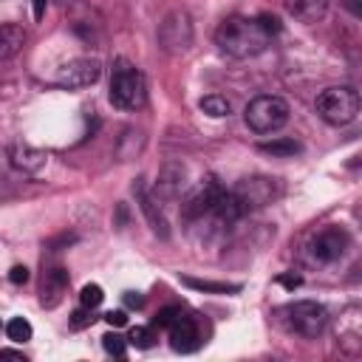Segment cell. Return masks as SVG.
<instances>
[{"label": "cell", "mask_w": 362, "mask_h": 362, "mask_svg": "<svg viewBox=\"0 0 362 362\" xmlns=\"http://www.w3.org/2000/svg\"><path fill=\"white\" fill-rule=\"evenodd\" d=\"M68 272L62 266H51L42 272V283H40V303L45 308H57L68 291Z\"/></svg>", "instance_id": "cell-12"}, {"label": "cell", "mask_w": 362, "mask_h": 362, "mask_svg": "<svg viewBox=\"0 0 362 362\" xmlns=\"http://www.w3.org/2000/svg\"><path fill=\"white\" fill-rule=\"evenodd\" d=\"M257 150L266 156H274V158H294L303 150V144L294 139H272V141H260Z\"/></svg>", "instance_id": "cell-18"}, {"label": "cell", "mask_w": 362, "mask_h": 362, "mask_svg": "<svg viewBox=\"0 0 362 362\" xmlns=\"http://www.w3.org/2000/svg\"><path fill=\"white\" fill-rule=\"evenodd\" d=\"M178 314H181V308L167 305V308H161V311L153 317V325H156V328H170V325L178 320Z\"/></svg>", "instance_id": "cell-25"}, {"label": "cell", "mask_w": 362, "mask_h": 362, "mask_svg": "<svg viewBox=\"0 0 362 362\" xmlns=\"http://www.w3.org/2000/svg\"><path fill=\"white\" fill-rule=\"evenodd\" d=\"M198 107H201L206 116H212V119H223V116H229V110H232L229 99H226V96H218V93L204 96V99L198 102Z\"/></svg>", "instance_id": "cell-20"}, {"label": "cell", "mask_w": 362, "mask_h": 362, "mask_svg": "<svg viewBox=\"0 0 362 362\" xmlns=\"http://www.w3.org/2000/svg\"><path fill=\"white\" fill-rule=\"evenodd\" d=\"M45 6H48V0H31V8H34V20H42V14H45Z\"/></svg>", "instance_id": "cell-32"}, {"label": "cell", "mask_w": 362, "mask_h": 362, "mask_svg": "<svg viewBox=\"0 0 362 362\" xmlns=\"http://www.w3.org/2000/svg\"><path fill=\"white\" fill-rule=\"evenodd\" d=\"M280 314H283L288 331H294V334H300V337H308V339L320 337L322 328H325V322H328V311H325V305L317 303V300H297V303H288Z\"/></svg>", "instance_id": "cell-5"}, {"label": "cell", "mask_w": 362, "mask_h": 362, "mask_svg": "<svg viewBox=\"0 0 362 362\" xmlns=\"http://www.w3.org/2000/svg\"><path fill=\"white\" fill-rule=\"evenodd\" d=\"M167 331H170V345H173V351L189 354V351H195V348L201 345L198 325H195L189 317H184V314H178V320H175Z\"/></svg>", "instance_id": "cell-14"}, {"label": "cell", "mask_w": 362, "mask_h": 362, "mask_svg": "<svg viewBox=\"0 0 362 362\" xmlns=\"http://www.w3.org/2000/svg\"><path fill=\"white\" fill-rule=\"evenodd\" d=\"M8 164H11L14 170L25 173V175H34V173L45 170V164H48V156H45L42 150L31 147V144L14 141V144L8 147Z\"/></svg>", "instance_id": "cell-13"}, {"label": "cell", "mask_w": 362, "mask_h": 362, "mask_svg": "<svg viewBox=\"0 0 362 362\" xmlns=\"http://www.w3.org/2000/svg\"><path fill=\"white\" fill-rule=\"evenodd\" d=\"M283 6L294 20L305 23V25L320 23L328 11V0H283Z\"/></svg>", "instance_id": "cell-15"}, {"label": "cell", "mask_w": 362, "mask_h": 362, "mask_svg": "<svg viewBox=\"0 0 362 362\" xmlns=\"http://www.w3.org/2000/svg\"><path fill=\"white\" fill-rule=\"evenodd\" d=\"M8 280H11L14 286H23V283H28V269H25V266H11V272H8Z\"/></svg>", "instance_id": "cell-28"}, {"label": "cell", "mask_w": 362, "mask_h": 362, "mask_svg": "<svg viewBox=\"0 0 362 362\" xmlns=\"http://www.w3.org/2000/svg\"><path fill=\"white\" fill-rule=\"evenodd\" d=\"M105 322H107L110 328H122V325L127 322V314H124V311H107V314H105Z\"/></svg>", "instance_id": "cell-29"}, {"label": "cell", "mask_w": 362, "mask_h": 362, "mask_svg": "<svg viewBox=\"0 0 362 362\" xmlns=\"http://www.w3.org/2000/svg\"><path fill=\"white\" fill-rule=\"evenodd\" d=\"M102 300H105V291H102L99 283H88V286H82V291H79V303H82L85 308H96Z\"/></svg>", "instance_id": "cell-23"}, {"label": "cell", "mask_w": 362, "mask_h": 362, "mask_svg": "<svg viewBox=\"0 0 362 362\" xmlns=\"http://www.w3.org/2000/svg\"><path fill=\"white\" fill-rule=\"evenodd\" d=\"M110 105L119 110H139L147 102V79L144 74L130 65L127 59H116L113 62V74H110Z\"/></svg>", "instance_id": "cell-2"}, {"label": "cell", "mask_w": 362, "mask_h": 362, "mask_svg": "<svg viewBox=\"0 0 362 362\" xmlns=\"http://www.w3.org/2000/svg\"><path fill=\"white\" fill-rule=\"evenodd\" d=\"M314 110L331 127L351 124L359 113V90L354 85H331L317 96Z\"/></svg>", "instance_id": "cell-3"}, {"label": "cell", "mask_w": 362, "mask_h": 362, "mask_svg": "<svg viewBox=\"0 0 362 362\" xmlns=\"http://www.w3.org/2000/svg\"><path fill=\"white\" fill-rule=\"evenodd\" d=\"M277 283H280V286H286V288H297V286L303 283V277H300V274H280V277H277Z\"/></svg>", "instance_id": "cell-30"}, {"label": "cell", "mask_w": 362, "mask_h": 362, "mask_svg": "<svg viewBox=\"0 0 362 362\" xmlns=\"http://www.w3.org/2000/svg\"><path fill=\"white\" fill-rule=\"evenodd\" d=\"M90 322H93V317H90V308H85V305L71 314V328H85Z\"/></svg>", "instance_id": "cell-26"}, {"label": "cell", "mask_w": 362, "mask_h": 362, "mask_svg": "<svg viewBox=\"0 0 362 362\" xmlns=\"http://www.w3.org/2000/svg\"><path fill=\"white\" fill-rule=\"evenodd\" d=\"M345 249H348V235H345L342 229H337V226L320 229V232L311 238V243H308L311 260H317V263H322V266L339 260V257L345 255Z\"/></svg>", "instance_id": "cell-9"}, {"label": "cell", "mask_w": 362, "mask_h": 362, "mask_svg": "<svg viewBox=\"0 0 362 362\" xmlns=\"http://www.w3.org/2000/svg\"><path fill=\"white\" fill-rule=\"evenodd\" d=\"M181 283L187 288L206 291V294H232V291H240L238 283H215V280H198V277H181Z\"/></svg>", "instance_id": "cell-19"}, {"label": "cell", "mask_w": 362, "mask_h": 362, "mask_svg": "<svg viewBox=\"0 0 362 362\" xmlns=\"http://www.w3.org/2000/svg\"><path fill=\"white\" fill-rule=\"evenodd\" d=\"M0 359H20V362H25V356L20 351H11V348H3L0 351Z\"/></svg>", "instance_id": "cell-34"}, {"label": "cell", "mask_w": 362, "mask_h": 362, "mask_svg": "<svg viewBox=\"0 0 362 362\" xmlns=\"http://www.w3.org/2000/svg\"><path fill=\"white\" fill-rule=\"evenodd\" d=\"M133 192H136V198H139V209L144 212L150 229H153L158 238H167V235H170V226H167V218H164V212H161V206H158V195L147 192V187H144L141 178L133 184Z\"/></svg>", "instance_id": "cell-11"}, {"label": "cell", "mask_w": 362, "mask_h": 362, "mask_svg": "<svg viewBox=\"0 0 362 362\" xmlns=\"http://www.w3.org/2000/svg\"><path fill=\"white\" fill-rule=\"evenodd\" d=\"M99 76H102V62L96 57H76L59 65L54 82L65 90H79V88H90Z\"/></svg>", "instance_id": "cell-8"}, {"label": "cell", "mask_w": 362, "mask_h": 362, "mask_svg": "<svg viewBox=\"0 0 362 362\" xmlns=\"http://www.w3.org/2000/svg\"><path fill=\"white\" fill-rule=\"evenodd\" d=\"M184 181H187V170L181 164H164L161 173H158V187H156V195H164V198H175L181 189H184Z\"/></svg>", "instance_id": "cell-16"}, {"label": "cell", "mask_w": 362, "mask_h": 362, "mask_svg": "<svg viewBox=\"0 0 362 362\" xmlns=\"http://www.w3.org/2000/svg\"><path fill=\"white\" fill-rule=\"evenodd\" d=\"M158 45L167 54H184L192 45V20L187 11L173 8L170 14H164V20L158 23Z\"/></svg>", "instance_id": "cell-7"}, {"label": "cell", "mask_w": 362, "mask_h": 362, "mask_svg": "<svg viewBox=\"0 0 362 362\" xmlns=\"http://www.w3.org/2000/svg\"><path fill=\"white\" fill-rule=\"evenodd\" d=\"M102 345H105V351L113 354V356H124V354H127V339H124L122 334H116V331L105 334V337H102Z\"/></svg>", "instance_id": "cell-24"}, {"label": "cell", "mask_w": 362, "mask_h": 362, "mask_svg": "<svg viewBox=\"0 0 362 362\" xmlns=\"http://www.w3.org/2000/svg\"><path fill=\"white\" fill-rule=\"evenodd\" d=\"M31 322L28 320H23V317H14V320H8L6 322V337L11 339V342H25V339H31Z\"/></svg>", "instance_id": "cell-21"}, {"label": "cell", "mask_w": 362, "mask_h": 362, "mask_svg": "<svg viewBox=\"0 0 362 362\" xmlns=\"http://www.w3.org/2000/svg\"><path fill=\"white\" fill-rule=\"evenodd\" d=\"M255 20H257V23H260V28H263V31H266V34H269V37H272V34H277V31H280V20H277V17H274V14H260V17H255Z\"/></svg>", "instance_id": "cell-27"}, {"label": "cell", "mask_w": 362, "mask_h": 362, "mask_svg": "<svg viewBox=\"0 0 362 362\" xmlns=\"http://www.w3.org/2000/svg\"><path fill=\"white\" fill-rule=\"evenodd\" d=\"M288 102L283 96H272V93H263V96H255L246 110H243V119L249 124V130L266 136V133H274L280 130L286 122H288Z\"/></svg>", "instance_id": "cell-4"}, {"label": "cell", "mask_w": 362, "mask_h": 362, "mask_svg": "<svg viewBox=\"0 0 362 362\" xmlns=\"http://www.w3.org/2000/svg\"><path fill=\"white\" fill-rule=\"evenodd\" d=\"M229 192L235 195L240 212L246 215L249 209H260V206L272 204L280 195V181L277 178H269V175H246Z\"/></svg>", "instance_id": "cell-6"}, {"label": "cell", "mask_w": 362, "mask_h": 362, "mask_svg": "<svg viewBox=\"0 0 362 362\" xmlns=\"http://www.w3.org/2000/svg\"><path fill=\"white\" fill-rule=\"evenodd\" d=\"M127 342L136 345V348H144V351H147V348L156 345V334H153V328H147V325H136V328L130 331Z\"/></svg>", "instance_id": "cell-22"}, {"label": "cell", "mask_w": 362, "mask_h": 362, "mask_svg": "<svg viewBox=\"0 0 362 362\" xmlns=\"http://www.w3.org/2000/svg\"><path fill=\"white\" fill-rule=\"evenodd\" d=\"M25 45V28L17 23H0V59H11Z\"/></svg>", "instance_id": "cell-17"}, {"label": "cell", "mask_w": 362, "mask_h": 362, "mask_svg": "<svg viewBox=\"0 0 362 362\" xmlns=\"http://www.w3.org/2000/svg\"><path fill=\"white\" fill-rule=\"evenodd\" d=\"M124 303H127V305H133V308H139V305L144 303V297H141V294H136V291H127V294H124Z\"/></svg>", "instance_id": "cell-33"}, {"label": "cell", "mask_w": 362, "mask_h": 362, "mask_svg": "<svg viewBox=\"0 0 362 362\" xmlns=\"http://www.w3.org/2000/svg\"><path fill=\"white\" fill-rule=\"evenodd\" d=\"M221 189H223V187L215 184V181L198 187V189L184 201V206H181V218H184V221H204V218L209 215V209H212V204H215V198H218Z\"/></svg>", "instance_id": "cell-10"}, {"label": "cell", "mask_w": 362, "mask_h": 362, "mask_svg": "<svg viewBox=\"0 0 362 362\" xmlns=\"http://www.w3.org/2000/svg\"><path fill=\"white\" fill-rule=\"evenodd\" d=\"M342 6H345L354 17H362V0H342Z\"/></svg>", "instance_id": "cell-31"}, {"label": "cell", "mask_w": 362, "mask_h": 362, "mask_svg": "<svg viewBox=\"0 0 362 362\" xmlns=\"http://www.w3.org/2000/svg\"><path fill=\"white\" fill-rule=\"evenodd\" d=\"M269 42H272V37H269V34L260 28V23L252 20V17L235 14V17H226V20L215 28V45H218L223 54L235 57V59L257 57V54H263V51L269 48Z\"/></svg>", "instance_id": "cell-1"}, {"label": "cell", "mask_w": 362, "mask_h": 362, "mask_svg": "<svg viewBox=\"0 0 362 362\" xmlns=\"http://www.w3.org/2000/svg\"><path fill=\"white\" fill-rule=\"evenodd\" d=\"M57 3H68V0H57Z\"/></svg>", "instance_id": "cell-35"}]
</instances>
